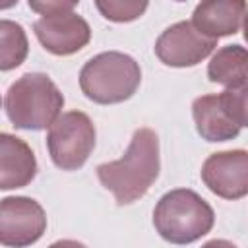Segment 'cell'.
<instances>
[{
    "label": "cell",
    "mask_w": 248,
    "mask_h": 248,
    "mask_svg": "<svg viewBox=\"0 0 248 248\" xmlns=\"http://www.w3.org/2000/svg\"><path fill=\"white\" fill-rule=\"evenodd\" d=\"M207 78L211 83L234 87L248 79V48L242 45L221 46L207 64Z\"/></svg>",
    "instance_id": "obj_13"
},
{
    "label": "cell",
    "mask_w": 248,
    "mask_h": 248,
    "mask_svg": "<svg viewBox=\"0 0 248 248\" xmlns=\"http://www.w3.org/2000/svg\"><path fill=\"white\" fill-rule=\"evenodd\" d=\"M215 225L213 207L190 188L163 194L153 209V227L172 244H190L205 236Z\"/></svg>",
    "instance_id": "obj_3"
},
{
    "label": "cell",
    "mask_w": 248,
    "mask_h": 248,
    "mask_svg": "<svg viewBox=\"0 0 248 248\" xmlns=\"http://www.w3.org/2000/svg\"><path fill=\"white\" fill-rule=\"evenodd\" d=\"M93 2L97 12L112 23L136 21L145 14L149 6V0H93Z\"/></svg>",
    "instance_id": "obj_15"
},
{
    "label": "cell",
    "mask_w": 248,
    "mask_h": 248,
    "mask_svg": "<svg viewBox=\"0 0 248 248\" xmlns=\"http://www.w3.org/2000/svg\"><path fill=\"white\" fill-rule=\"evenodd\" d=\"M37 176V159L33 149L17 136L0 134V188L16 190L31 184Z\"/></svg>",
    "instance_id": "obj_11"
},
{
    "label": "cell",
    "mask_w": 248,
    "mask_h": 248,
    "mask_svg": "<svg viewBox=\"0 0 248 248\" xmlns=\"http://www.w3.org/2000/svg\"><path fill=\"white\" fill-rule=\"evenodd\" d=\"M95 124L81 110L62 112L46 132L50 161L62 170L81 169L95 149Z\"/></svg>",
    "instance_id": "obj_5"
},
{
    "label": "cell",
    "mask_w": 248,
    "mask_h": 248,
    "mask_svg": "<svg viewBox=\"0 0 248 248\" xmlns=\"http://www.w3.org/2000/svg\"><path fill=\"white\" fill-rule=\"evenodd\" d=\"M217 46V39L203 35L192 21H176L155 41V56L170 68H192L205 60Z\"/></svg>",
    "instance_id": "obj_6"
},
{
    "label": "cell",
    "mask_w": 248,
    "mask_h": 248,
    "mask_svg": "<svg viewBox=\"0 0 248 248\" xmlns=\"http://www.w3.org/2000/svg\"><path fill=\"white\" fill-rule=\"evenodd\" d=\"M27 4L35 14L52 16V14L72 12L79 4V0H27Z\"/></svg>",
    "instance_id": "obj_17"
},
{
    "label": "cell",
    "mask_w": 248,
    "mask_h": 248,
    "mask_svg": "<svg viewBox=\"0 0 248 248\" xmlns=\"http://www.w3.org/2000/svg\"><path fill=\"white\" fill-rule=\"evenodd\" d=\"M17 4V0H0V8L2 10H10L12 6H16Z\"/></svg>",
    "instance_id": "obj_18"
},
{
    "label": "cell",
    "mask_w": 248,
    "mask_h": 248,
    "mask_svg": "<svg viewBox=\"0 0 248 248\" xmlns=\"http://www.w3.org/2000/svg\"><path fill=\"white\" fill-rule=\"evenodd\" d=\"M64 107V95L56 83L41 72H29L17 78L4 95V110L17 130H45Z\"/></svg>",
    "instance_id": "obj_2"
},
{
    "label": "cell",
    "mask_w": 248,
    "mask_h": 248,
    "mask_svg": "<svg viewBox=\"0 0 248 248\" xmlns=\"http://www.w3.org/2000/svg\"><path fill=\"white\" fill-rule=\"evenodd\" d=\"M192 116L198 134L205 141H229L240 134V126L225 110L219 93L196 97L192 103Z\"/></svg>",
    "instance_id": "obj_12"
},
{
    "label": "cell",
    "mask_w": 248,
    "mask_h": 248,
    "mask_svg": "<svg viewBox=\"0 0 248 248\" xmlns=\"http://www.w3.org/2000/svg\"><path fill=\"white\" fill-rule=\"evenodd\" d=\"M174 2H186V0H174Z\"/></svg>",
    "instance_id": "obj_20"
},
{
    "label": "cell",
    "mask_w": 248,
    "mask_h": 248,
    "mask_svg": "<svg viewBox=\"0 0 248 248\" xmlns=\"http://www.w3.org/2000/svg\"><path fill=\"white\" fill-rule=\"evenodd\" d=\"M46 231L43 205L27 196H8L0 203V242L4 246H31Z\"/></svg>",
    "instance_id": "obj_7"
},
{
    "label": "cell",
    "mask_w": 248,
    "mask_h": 248,
    "mask_svg": "<svg viewBox=\"0 0 248 248\" xmlns=\"http://www.w3.org/2000/svg\"><path fill=\"white\" fill-rule=\"evenodd\" d=\"M33 33L43 48L54 56L76 54L91 41L89 23L74 12L39 17L33 23Z\"/></svg>",
    "instance_id": "obj_9"
},
{
    "label": "cell",
    "mask_w": 248,
    "mask_h": 248,
    "mask_svg": "<svg viewBox=\"0 0 248 248\" xmlns=\"http://www.w3.org/2000/svg\"><path fill=\"white\" fill-rule=\"evenodd\" d=\"M202 180L209 192L223 200L248 196V151L229 149L211 153L202 165Z\"/></svg>",
    "instance_id": "obj_8"
},
{
    "label": "cell",
    "mask_w": 248,
    "mask_h": 248,
    "mask_svg": "<svg viewBox=\"0 0 248 248\" xmlns=\"http://www.w3.org/2000/svg\"><path fill=\"white\" fill-rule=\"evenodd\" d=\"M29 52V43L23 27L12 19L0 21V70L10 72L23 64Z\"/></svg>",
    "instance_id": "obj_14"
},
{
    "label": "cell",
    "mask_w": 248,
    "mask_h": 248,
    "mask_svg": "<svg viewBox=\"0 0 248 248\" xmlns=\"http://www.w3.org/2000/svg\"><path fill=\"white\" fill-rule=\"evenodd\" d=\"M161 170L159 138L151 128H138L118 161L97 167L99 182L112 192L118 205H130L143 198Z\"/></svg>",
    "instance_id": "obj_1"
},
{
    "label": "cell",
    "mask_w": 248,
    "mask_h": 248,
    "mask_svg": "<svg viewBox=\"0 0 248 248\" xmlns=\"http://www.w3.org/2000/svg\"><path fill=\"white\" fill-rule=\"evenodd\" d=\"M141 83L140 64L124 52L107 50L89 58L79 70L81 93L97 105L128 101Z\"/></svg>",
    "instance_id": "obj_4"
},
{
    "label": "cell",
    "mask_w": 248,
    "mask_h": 248,
    "mask_svg": "<svg viewBox=\"0 0 248 248\" xmlns=\"http://www.w3.org/2000/svg\"><path fill=\"white\" fill-rule=\"evenodd\" d=\"M219 97L229 116L240 128H248V79L234 87H227L219 93Z\"/></svg>",
    "instance_id": "obj_16"
},
{
    "label": "cell",
    "mask_w": 248,
    "mask_h": 248,
    "mask_svg": "<svg viewBox=\"0 0 248 248\" xmlns=\"http://www.w3.org/2000/svg\"><path fill=\"white\" fill-rule=\"evenodd\" d=\"M246 12V0H202L194 8L192 23L211 39L229 37L240 31Z\"/></svg>",
    "instance_id": "obj_10"
},
{
    "label": "cell",
    "mask_w": 248,
    "mask_h": 248,
    "mask_svg": "<svg viewBox=\"0 0 248 248\" xmlns=\"http://www.w3.org/2000/svg\"><path fill=\"white\" fill-rule=\"evenodd\" d=\"M242 31H244V41L248 43V12H246V17H244V23H242Z\"/></svg>",
    "instance_id": "obj_19"
}]
</instances>
